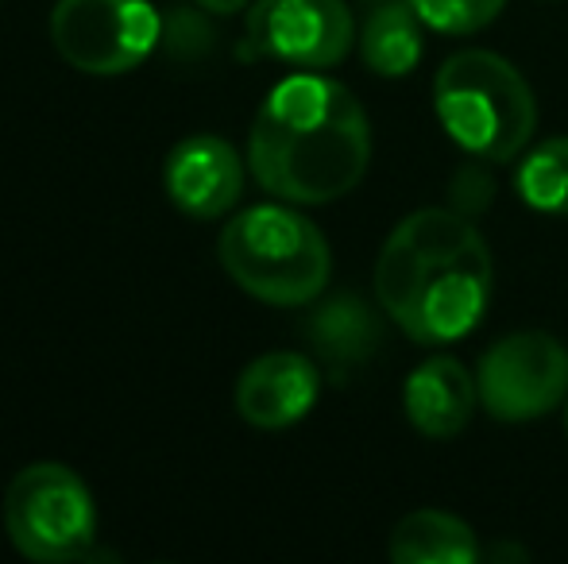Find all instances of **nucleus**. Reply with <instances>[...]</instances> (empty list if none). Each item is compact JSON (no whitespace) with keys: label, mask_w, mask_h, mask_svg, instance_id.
<instances>
[{"label":"nucleus","mask_w":568,"mask_h":564,"mask_svg":"<svg viewBox=\"0 0 568 564\" xmlns=\"http://www.w3.org/2000/svg\"><path fill=\"white\" fill-rule=\"evenodd\" d=\"M372 158V129L348 85L322 74L283 78L260 105L247 136V166L271 197L325 205L359 186Z\"/></svg>","instance_id":"nucleus-1"},{"label":"nucleus","mask_w":568,"mask_h":564,"mask_svg":"<svg viewBox=\"0 0 568 564\" xmlns=\"http://www.w3.org/2000/svg\"><path fill=\"white\" fill-rule=\"evenodd\" d=\"M491 248L453 209H418L398 221L375 259L383 314L418 345L468 337L491 306Z\"/></svg>","instance_id":"nucleus-2"},{"label":"nucleus","mask_w":568,"mask_h":564,"mask_svg":"<svg viewBox=\"0 0 568 564\" xmlns=\"http://www.w3.org/2000/svg\"><path fill=\"white\" fill-rule=\"evenodd\" d=\"M434 109L460 151L484 163H510L538 129L534 90L503 54L460 51L434 78Z\"/></svg>","instance_id":"nucleus-3"},{"label":"nucleus","mask_w":568,"mask_h":564,"mask_svg":"<svg viewBox=\"0 0 568 564\" xmlns=\"http://www.w3.org/2000/svg\"><path fill=\"white\" fill-rule=\"evenodd\" d=\"M217 256L229 279L267 306H306L333 271L329 240L291 202L236 213L221 233Z\"/></svg>","instance_id":"nucleus-4"},{"label":"nucleus","mask_w":568,"mask_h":564,"mask_svg":"<svg viewBox=\"0 0 568 564\" xmlns=\"http://www.w3.org/2000/svg\"><path fill=\"white\" fill-rule=\"evenodd\" d=\"M4 530L16 553L39 564L90 561L98 537V506L78 472L67 464H28L4 495Z\"/></svg>","instance_id":"nucleus-5"},{"label":"nucleus","mask_w":568,"mask_h":564,"mask_svg":"<svg viewBox=\"0 0 568 564\" xmlns=\"http://www.w3.org/2000/svg\"><path fill=\"white\" fill-rule=\"evenodd\" d=\"M163 39L151 0H59L51 12V43L74 70L113 78L135 70Z\"/></svg>","instance_id":"nucleus-6"},{"label":"nucleus","mask_w":568,"mask_h":564,"mask_svg":"<svg viewBox=\"0 0 568 564\" xmlns=\"http://www.w3.org/2000/svg\"><path fill=\"white\" fill-rule=\"evenodd\" d=\"M479 407L495 422H534L568 399V352L549 332H510L484 352Z\"/></svg>","instance_id":"nucleus-7"},{"label":"nucleus","mask_w":568,"mask_h":564,"mask_svg":"<svg viewBox=\"0 0 568 564\" xmlns=\"http://www.w3.org/2000/svg\"><path fill=\"white\" fill-rule=\"evenodd\" d=\"M247 43L283 66L329 70L352 47V12L344 0H255L247 8Z\"/></svg>","instance_id":"nucleus-8"},{"label":"nucleus","mask_w":568,"mask_h":564,"mask_svg":"<svg viewBox=\"0 0 568 564\" xmlns=\"http://www.w3.org/2000/svg\"><path fill=\"white\" fill-rule=\"evenodd\" d=\"M163 186L171 205H179L186 217L217 221L244 194V163L229 140L197 132L171 147Z\"/></svg>","instance_id":"nucleus-9"},{"label":"nucleus","mask_w":568,"mask_h":564,"mask_svg":"<svg viewBox=\"0 0 568 564\" xmlns=\"http://www.w3.org/2000/svg\"><path fill=\"white\" fill-rule=\"evenodd\" d=\"M322 371L302 352H267L236 379V410L255 429H286L314 410Z\"/></svg>","instance_id":"nucleus-10"},{"label":"nucleus","mask_w":568,"mask_h":564,"mask_svg":"<svg viewBox=\"0 0 568 564\" xmlns=\"http://www.w3.org/2000/svg\"><path fill=\"white\" fill-rule=\"evenodd\" d=\"M479 407V387L460 360L453 356H429L410 371L403 387V410L418 433L434 441H449L464 433Z\"/></svg>","instance_id":"nucleus-11"},{"label":"nucleus","mask_w":568,"mask_h":564,"mask_svg":"<svg viewBox=\"0 0 568 564\" xmlns=\"http://www.w3.org/2000/svg\"><path fill=\"white\" fill-rule=\"evenodd\" d=\"M476 557V530L449 511H410L390 534L395 564H471Z\"/></svg>","instance_id":"nucleus-12"},{"label":"nucleus","mask_w":568,"mask_h":564,"mask_svg":"<svg viewBox=\"0 0 568 564\" xmlns=\"http://www.w3.org/2000/svg\"><path fill=\"white\" fill-rule=\"evenodd\" d=\"M422 16L406 0H375L372 16L364 23V35H359V51H364L367 70L383 78H403L418 66L422 59Z\"/></svg>","instance_id":"nucleus-13"},{"label":"nucleus","mask_w":568,"mask_h":564,"mask_svg":"<svg viewBox=\"0 0 568 564\" xmlns=\"http://www.w3.org/2000/svg\"><path fill=\"white\" fill-rule=\"evenodd\" d=\"M310 337L322 348V356L329 363H359L379 348L383 329L375 321V314L356 298H337L329 306H322L310 321Z\"/></svg>","instance_id":"nucleus-14"},{"label":"nucleus","mask_w":568,"mask_h":564,"mask_svg":"<svg viewBox=\"0 0 568 564\" xmlns=\"http://www.w3.org/2000/svg\"><path fill=\"white\" fill-rule=\"evenodd\" d=\"M515 189L530 209L568 217V136L546 140L526 151L515 174Z\"/></svg>","instance_id":"nucleus-15"},{"label":"nucleus","mask_w":568,"mask_h":564,"mask_svg":"<svg viewBox=\"0 0 568 564\" xmlns=\"http://www.w3.org/2000/svg\"><path fill=\"white\" fill-rule=\"evenodd\" d=\"M422 23L442 35H471L503 12L507 0H410Z\"/></svg>","instance_id":"nucleus-16"},{"label":"nucleus","mask_w":568,"mask_h":564,"mask_svg":"<svg viewBox=\"0 0 568 564\" xmlns=\"http://www.w3.org/2000/svg\"><path fill=\"white\" fill-rule=\"evenodd\" d=\"M252 0H197V8H205V12H217V16H232L240 12V8H247Z\"/></svg>","instance_id":"nucleus-17"},{"label":"nucleus","mask_w":568,"mask_h":564,"mask_svg":"<svg viewBox=\"0 0 568 564\" xmlns=\"http://www.w3.org/2000/svg\"><path fill=\"white\" fill-rule=\"evenodd\" d=\"M565 429H568V407H565Z\"/></svg>","instance_id":"nucleus-18"}]
</instances>
